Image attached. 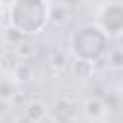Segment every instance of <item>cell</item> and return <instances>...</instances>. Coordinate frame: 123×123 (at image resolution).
I'll return each instance as SVG.
<instances>
[{
  "label": "cell",
  "mask_w": 123,
  "mask_h": 123,
  "mask_svg": "<svg viewBox=\"0 0 123 123\" xmlns=\"http://www.w3.org/2000/svg\"><path fill=\"white\" fill-rule=\"evenodd\" d=\"M50 4L44 0H12L8 23L23 37L38 35L50 23Z\"/></svg>",
  "instance_id": "cell-1"
},
{
  "label": "cell",
  "mask_w": 123,
  "mask_h": 123,
  "mask_svg": "<svg viewBox=\"0 0 123 123\" xmlns=\"http://www.w3.org/2000/svg\"><path fill=\"white\" fill-rule=\"evenodd\" d=\"M108 42L110 37L96 23H85L75 27V31L71 33L69 52L73 58H81L96 63L108 54Z\"/></svg>",
  "instance_id": "cell-2"
},
{
  "label": "cell",
  "mask_w": 123,
  "mask_h": 123,
  "mask_svg": "<svg viewBox=\"0 0 123 123\" xmlns=\"http://www.w3.org/2000/svg\"><path fill=\"white\" fill-rule=\"evenodd\" d=\"M96 25L108 37H117L123 31V0L104 2L96 13Z\"/></svg>",
  "instance_id": "cell-3"
},
{
  "label": "cell",
  "mask_w": 123,
  "mask_h": 123,
  "mask_svg": "<svg viewBox=\"0 0 123 123\" xmlns=\"http://www.w3.org/2000/svg\"><path fill=\"white\" fill-rule=\"evenodd\" d=\"M35 79V65L29 60H19L12 67V81L15 85H27Z\"/></svg>",
  "instance_id": "cell-4"
},
{
  "label": "cell",
  "mask_w": 123,
  "mask_h": 123,
  "mask_svg": "<svg viewBox=\"0 0 123 123\" xmlns=\"http://www.w3.org/2000/svg\"><path fill=\"white\" fill-rule=\"evenodd\" d=\"M46 115H48V108L40 100H31L25 106V117L29 123H40L46 119Z\"/></svg>",
  "instance_id": "cell-5"
},
{
  "label": "cell",
  "mask_w": 123,
  "mask_h": 123,
  "mask_svg": "<svg viewBox=\"0 0 123 123\" xmlns=\"http://www.w3.org/2000/svg\"><path fill=\"white\" fill-rule=\"evenodd\" d=\"M71 73H73L75 79H79V81H86V79H90L92 73H94V62L81 60V58H73Z\"/></svg>",
  "instance_id": "cell-6"
},
{
  "label": "cell",
  "mask_w": 123,
  "mask_h": 123,
  "mask_svg": "<svg viewBox=\"0 0 123 123\" xmlns=\"http://www.w3.org/2000/svg\"><path fill=\"white\" fill-rule=\"evenodd\" d=\"M83 111L90 121H96L106 115V104L100 98H86L83 104Z\"/></svg>",
  "instance_id": "cell-7"
},
{
  "label": "cell",
  "mask_w": 123,
  "mask_h": 123,
  "mask_svg": "<svg viewBox=\"0 0 123 123\" xmlns=\"http://www.w3.org/2000/svg\"><path fill=\"white\" fill-rule=\"evenodd\" d=\"M110 65L113 69H123V52L119 48H113L110 52Z\"/></svg>",
  "instance_id": "cell-8"
},
{
  "label": "cell",
  "mask_w": 123,
  "mask_h": 123,
  "mask_svg": "<svg viewBox=\"0 0 123 123\" xmlns=\"http://www.w3.org/2000/svg\"><path fill=\"white\" fill-rule=\"evenodd\" d=\"M115 44H117L115 48H119V50L123 52V31H121V33H119V35L115 37Z\"/></svg>",
  "instance_id": "cell-9"
},
{
  "label": "cell",
  "mask_w": 123,
  "mask_h": 123,
  "mask_svg": "<svg viewBox=\"0 0 123 123\" xmlns=\"http://www.w3.org/2000/svg\"><path fill=\"white\" fill-rule=\"evenodd\" d=\"M4 21V6H2V0H0V25Z\"/></svg>",
  "instance_id": "cell-10"
},
{
  "label": "cell",
  "mask_w": 123,
  "mask_h": 123,
  "mask_svg": "<svg viewBox=\"0 0 123 123\" xmlns=\"http://www.w3.org/2000/svg\"><path fill=\"white\" fill-rule=\"evenodd\" d=\"M119 96H121V100H123V81H121V85H119Z\"/></svg>",
  "instance_id": "cell-11"
},
{
  "label": "cell",
  "mask_w": 123,
  "mask_h": 123,
  "mask_svg": "<svg viewBox=\"0 0 123 123\" xmlns=\"http://www.w3.org/2000/svg\"><path fill=\"white\" fill-rule=\"evenodd\" d=\"M92 123H106V121H102V119H96V121H92Z\"/></svg>",
  "instance_id": "cell-12"
},
{
  "label": "cell",
  "mask_w": 123,
  "mask_h": 123,
  "mask_svg": "<svg viewBox=\"0 0 123 123\" xmlns=\"http://www.w3.org/2000/svg\"><path fill=\"white\" fill-rule=\"evenodd\" d=\"M44 2H48V4H50V2H54V0H44Z\"/></svg>",
  "instance_id": "cell-13"
},
{
  "label": "cell",
  "mask_w": 123,
  "mask_h": 123,
  "mask_svg": "<svg viewBox=\"0 0 123 123\" xmlns=\"http://www.w3.org/2000/svg\"><path fill=\"white\" fill-rule=\"evenodd\" d=\"M60 123H69V121H60Z\"/></svg>",
  "instance_id": "cell-14"
}]
</instances>
